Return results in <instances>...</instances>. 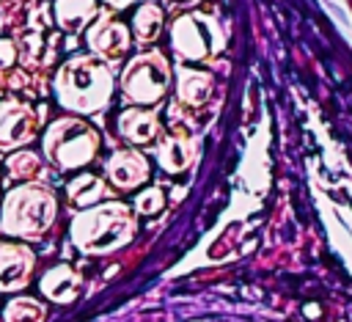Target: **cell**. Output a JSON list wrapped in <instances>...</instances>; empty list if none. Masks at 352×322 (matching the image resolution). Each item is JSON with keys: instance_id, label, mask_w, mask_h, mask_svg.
Segmentation results:
<instances>
[{"instance_id": "cell-14", "label": "cell", "mask_w": 352, "mask_h": 322, "mask_svg": "<svg viewBox=\"0 0 352 322\" xmlns=\"http://www.w3.org/2000/svg\"><path fill=\"white\" fill-rule=\"evenodd\" d=\"M192 154H195V143L192 138L187 135H173L168 140H162L157 157H160V165L168 171V173H182L187 171V165L192 162Z\"/></svg>"}, {"instance_id": "cell-8", "label": "cell", "mask_w": 352, "mask_h": 322, "mask_svg": "<svg viewBox=\"0 0 352 322\" xmlns=\"http://www.w3.org/2000/svg\"><path fill=\"white\" fill-rule=\"evenodd\" d=\"M33 264V250L16 242H0V292H16L28 286Z\"/></svg>"}, {"instance_id": "cell-5", "label": "cell", "mask_w": 352, "mask_h": 322, "mask_svg": "<svg viewBox=\"0 0 352 322\" xmlns=\"http://www.w3.org/2000/svg\"><path fill=\"white\" fill-rule=\"evenodd\" d=\"M170 85V66L160 52H140L121 74V94L132 105H157Z\"/></svg>"}, {"instance_id": "cell-11", "label": "cell", "mask_w": 352, "mask_h": 322, "mask_svg": "<svg viewBox=\"0 0 352 322\" xmlns=\"http://www.w3.org/2000/svg\"><path fill=\"white\" fill-rule=\"evenodd\" d=\"M118 132L124 140L129 143H151L157 135H160V121L151 110H143V107H129L118 116Z\"/></svg>"}, {"instance_id": "cell-21", "label": "cell", "mask_w": 352, "mask_h": 322, "mask_svg": "<svg viewBox=\"0 0 352 322\" xmlns=\"http://www.w3.org/2000/svg\"><path fill=\"white\" fill-rule=\"evenodd\" d=\"M38 58H41V36L38 33H30V36L22 39V61L30 66Z\"/></svg>"}, {"instance_id": "cell-13", "label": "cell", "mask_w": 352, "mask_h": 322, "mask_svg": "<svg viewBox=\"0 0 352 322\" xmlns=\"http://www.w3.org/2000/svg\"><path fill=\"white\" fill-rule=\"evenodd\" d=\"M176 94L184 107H201V105H206V99L212 94V77L206 72H195V69L184 66V69H179Z\"/></svg>"}, {"instance_id": "cell-23", "label": "cell", "mask_w": 352, "mask_h": 322, "mask_svg": "<svg viewBox=\"0 0 352 322\" xmlns=\"http://www.w3.org/2000/svg\"><path fill=\"white\" fill-rule=\"evenodd\" d=\"M107 3H110L113 8H124V6H129L132 0H107Z\"/></svg>"}, {"instance_id": "cell-18", "label": "cell", "mask_w": 352, "mask_h": 322, "mask_svg": "<svg viewBox=\"0 0 352 322\" xmlns=\"http://www.w3.org/2000/svg\"><path fill=\"white\" fill-rule=\"evenodd\" d=\"M162 30V11L154 3H146L138 14H135V36L140 44H151Z\"/></svg>"}, {"instance_id": "cell-4", "label": "cell", "mask_w": 352, "mask_h": 322, "mask_svg": "<svg viewBox=\"0 0 352 322\" xmlns=\"http://www.w3.org/2000/svg\"><path fill=\"white\" fill-rule=\"evenodd\" d=\"M99 151V132L80 118H58L44 132V154L60 171L85 168Z\"/></svg>"}, {"instance_id": "cell-15", "label": "cell", "mask_w": 352, "mask_h": 322, "mask_svg": "<svg viewBox=\"0 0 352 322\" xmlns=\"http://www.w3.org/2000/svg\"><path fill=\"white\" fill-rule=\"evenodd\" d=\"M94 14H96V0H58L55 3V19L66 33L82 30Z\"/></svg>"}, {"instance_id": "cell-10", "label": "cell", "mask_w": 352, "mask_h": 322, "mask_svg": "<svg viewBox=\"0 0 352 322\" xmlns=\"http://www.w3.org/2000/svg\"><path fill=\"white\" fill-rule=\"evenodd\" d=\"M107 176L116 187L132 190V187H138L148 179V162H146L143 154H138L132 149H124V151H116L107 160Z\"/></svg>"}, {"instance_id": "cell-9", "label": "cell", "mask_w": 352, "mask_h": 322, "mask_svg": "<svg viewBox=\"0 0 352 322\" xmlns=\"http://www.w3.org/2000/svg\"><path fill=\"white\" fill-rule=\"evenodd\" d=\"M88 47L102 58H121L129 47V33L118 19L102 14L99 22L88 30Z\"/></svg>"}, {"instance_id": "cell-19", "label": "cell", "mask_w": 352, "mask_h": 322, "mask_svg": "<svg viewBox=\"0 0 352 322\" xmlns=\"http://www.w3.org/2000/svg\"><path fill=\"white\" fill-rule=\"evenodd\" d=\"M47 308L33 297H16L6 305L3 322H44Z\"/></svg>"}, {"instance_id": "cell-1", "label": "cell", "mask_w": 352, "mask_h": 322, "mask_svg": "<svg viewBox=\"0 0 352 322\" xmlns=\"http://www.w3.org/2000/svg\"><path fill=\"white\" fill-rule=\"evenodd\" d=\"M55 96L74 113H96L113 96L110 69L91 55L69 58L55 74Z\"/></svg>"}, {"instance_id": "cell-20", "label": "cell", "mask_w": 352, "mask_h": 322, "mask_svg": "<svg viewBox=\"0 0 352 322\" xmlns=\"http://www.w3.org/2000/svg\"><path fill=\"white\" fill-rule=\"evenodd\" d=\"M162 204H165V195H162L160 187H148V190H143V193L138 195V201H135L138 212H143V215H154V212H160Z\"/></svg>"}, {"instance_id": "cell-3", "label": "cell", "mask_w": 352, "mask_h": 322, "mask_svg": "<svg viewBox=\"0 0 352 322\" xmlns=\"http://www.w3.org/2000/svg\"><path fill=\"white\" fill-rule=\"evenodd\" d=\"M55 212L58 201L44 184L14 187L0 206V231L22 239L41 237L55 223Z\"/></svg>"}, {"instance_id": "cell-16", "label": "cell", "mask_w": 352, "mask_h": 322, "mask_svg": "<svg viewBox=\"0 0 352 322\" xmlns=\"http://www.w3.org/2000/svg\"><path fill=\"white\" fill-rule=\"evenodd\" d=\"M6 168H8V173H11L14 179H22V182H36V179L44 176V165H41L38 154H33V151H28V149L14 151V154L8 157V162H6Z\"/></svg>"}, {"instance_id": "cell-7", "label": "cell", "mask_w": 352, "mask_h": 322, "mask_svg": "<svg viewBox=\"0 0 352 322\" xmlns=\"http://www.w3.org/2000/svg\"><path fill=\"white\" fill-rule=\"evenodd\" d=\"M36 135V113L25 102H0V149H16Z\"/></svg>"}, {"instance_id": "cell-17", "label": "cell", "mask_w": 352, "mask_h": 322, "mask_svg": "<svg viewBox=\"0 0 352 322\" xmlns=\"http://www.w3.org/2000/svg\"><path fill=\"white\" fill-rule=\"evenodd\" d=\"M104 193V182L94 173H80L72 184H69V201L77 206H88L94 201H99Z\"/></svg>"}, {"instance_id": "cell-6", "label": "cell", "mask_w": 352, "mask_h": 322, "mask_svg": "<svg viewBox=\"0 0 352 322\" xmlns=\"http://www.w3.org/2000/svg\"><path fill=\"white\" fill-rule=\"evenodd\" d=\"M212 19L209 17H198V14H187L179 17L173 22V50L187 58V61H204L206 55H212L220 47V39H212Z\"/></svg>"}, {"instance_id": "cell-22", "label": "cell", "mask_w": 352, "mask_h": 322, "mask_svg": "<svg viewBox=\"0 0 352 322\" xmlns=\"http://www.w3.org/2000/svg\"><path fill=\"white\" fill-rule=\"evenodd\" d=\"M16 58V47L11 44V39H0V66H11Z\"/></svg>"}, {"instance_id": "cell-2", "label": "cell", "mask_w": 352, "mask_h": 322, "mask_svg": "<svg viewBox=\"0 0 352 322\" xmlns=\"http://www.w3.org/2000/svg\"><path fill=\"white\" fill-rule=\"evenodd\" d=\"M132 234L135 217L118 201L85 209L72 223V239L82 253H113L121 245H126Z\"/></svg>"}, {"instance_id": "cell-12", "label": "cell", "mask_w": 352, "mask_h": 322, "mask_svg": "<svg viewBox=\"0 0 352 322\" xmlns=\"http://www.w3.org/2000/svg\"><path fill=\"white\" fill-rule=\"evenodd\" d=\"M41 294L52 303H72L80 294V275L69 264H58L41 278Z\"/></svg>"}]
</instances>
